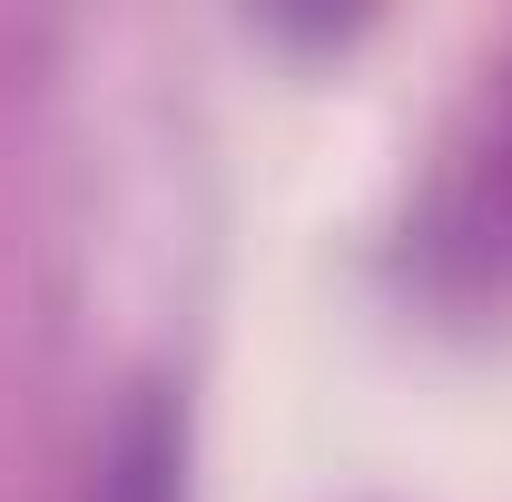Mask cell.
I'll return each mask as SVG.
<instances>
[{
    "instance_id": "cell-1",
    "label": "cell",
    "mask_w": 512,
    "mask_h": 502,
    "mask_svg": "<svg viewBox=\"0 0 512 502\" xmlns=\"http://www.w3.org/2000/svg\"><path fill=\"white\" fill-rule=\"evenodd\" d=\"M444 247H463L473 266H512V60L483 79V109H473V138L444 178Z\"/></svg>"
},
{
    "instance_id": "cell-2",
    "label": "cell",
    "mask_w": 512,
    "mask_h": 502,
    "mask_svg": "<svg viewBox=\"0 0 512 502\" xmlns=\"http://www.w3.org/2000/svg\"><path fill=\"white\" fill-rule=\"evenodd\" d=\"M79 502H188V414L168 394H128L119 434L99 453V473L79 483Z\"/></svg>"
}]
</instances>
